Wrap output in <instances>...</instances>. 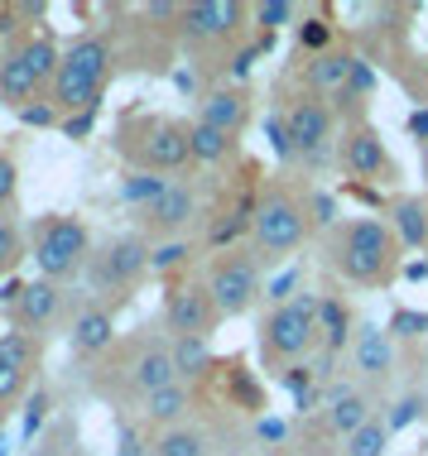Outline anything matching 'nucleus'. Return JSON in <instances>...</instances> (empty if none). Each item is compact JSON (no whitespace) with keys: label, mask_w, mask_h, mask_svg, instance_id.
<instances>
[{"label":"nucleus","mask_w":428,"mask_h":456,"mask_svg":"<svg viewBox=\"0 0 428 456\" xmlns=\"http://www.w3.org/2000/svg\"><path fill=\"white\" fill-rule=\"evenodd\" d=\"M178 385V370H174V337L154 327H140L136 337L116 341V351L106 361H96V375H92V389L102 399H116V403H130L140 409L150 394Z\"/></svg>","instance_id":"obj_1"},{"label":"nucleus","mask_w":428,"mask_h":456,"mask_svg":"<svg viewBox=\"0 0 428 456\" xmlns=\"http://www.w3.org/2000/svg\"><path fill=\"white\" fill-rule=\"evenodd\" d=\"M399 236L390 231V221L381 216H357L337 231L333 240V269L347 283H361V289H375V283H390V274L399 269Z\"/></svg>","instance_id":"obj_2"},{"label":"nucleus","mask_w":428,"mask_h":456,"mask_svg":"<svg viewBox=\"0 0 428 456\" xmlns=\"http://www.w3.org/2000/svg\"><path fill=\"white\" fill-rule=\"evenodd\" d=\"M111 72H116V44L106 39V34H82V39L63 53V63H58L48 102H54L58 110H68V116L96 110L102 106L106 82H111Z\"/></svg>","instance_id":"obj_3"},{"label":"nucleus","mask_w":428,"mask_h":456,"mask_svg":"<svg viewBox=\"0 0 428 456\" xmlns=\"http://www.w3.org/2000/svg\"><path fill=\"white\" fill-rule=\"evenodd\" d=\"M317 298L323 293H299L293 303L270 307L260 317V337L255 341H260L265 370H289L323 346V337H317Z\"/></svg>","instance_id":"obj_4"},{"label":"nucleus","mask_w":428,"mask_h":456,"mask_svg":"<svg viewBox=\"0 0 428 456\" xmlns=\"http://www.w3.org/2000/svg\"><path fill=\"white\" fill-rule=\"evenodd\" d=\"M309 236V207L289 192L284 178H270L260 192V212H255V231H251V250L265 269L279 265L284 255H293Z\"/></svg>","instance_id":"obj_5"},{"label":"nucleus","mask_w":428,"mask_h":456,"mask_svg":"<svg viewBox=\"0 0 428 456\" xmlns=\"http://www.w3.org/2000/svg\"><path fill=\"white\" fill-rule=\"evenodd\" d=\"M58 63H63V53H58V44L48 34H24L0 58V102H10L15 110L39 102V92L54 87Z\"/></svg>","instance_id":"obj_6"},{"label":"nucleus","mask_w":428,"mask_h":456,"mask_svg":"<svg viewBox=\"0 0 428 456\" xmlns=\"http://www.w3.org/2000/svg\"><path fill=\"white\" fill-rule=\"evenodd\" d=\"M120 150L136 159V174H178L193 159L188 150V126L178 120H126L120 126Z\"/></svg>","instance_id":"obj_7"},{"label":"nucleus","mask_w":428,"mask_h":456,"mask_svg":"<svg viewBox=\"0 0 428 456\" xmlns=\"http://www.w3.org/2000/svg\"><path fill=\"white\" fill-rule=\"evenodd\" d=\"M154 245L140 236V231H126V236H111L102 250H92L87 260V289L92 298H106V293H130L136 283L150 274Z\"/></svg>","instance_id":"obj_8"},{"label":"nucleus","mask_w":428,"mask_h":456,"mask_svg":"<svg viewBox=\"0 0 428 456\" xmlns=\"http://www.w3.org/2000/svg\"><path fill=\"white\" fill-rule=\"evenodd\" d=\"M87 260H92V236L78 216H48L34 236V269L39 279L48 283H63V279H78L87 274Z\"/></svg>","instance_id":"obj_9"},{"label":"nucleus","mask_w":428,"mask_h":456,"mask_svg":"<svg viewBox=\"0 0 428 456\" xmlns=\"http://www.w3.org/2000/svg\"><path fill=\"white\" fill-rule=\"evenodd\" d=\"M284 120H289V140H293V159L299 164L317 168L337 154V116L327 106V96L303 92L299 102H289Z\"/></svg>","instance_id":"obj_10"},{"label":"nucleus","mask_w":428,"mask_h":456,"mask_svg":"<svg viewBox=\"0 0 428 456\" xmlns=\"http://www.w3.org/2000/svg\"><path fill=\"white\" fill-rule=\"evenodd\" d=\"M207 293H212V303L222 317L251 313V303L260 298V260H255L251 245L217 255L212 269H207Z\"/></svg>","instance_id":"obj_11"},{"label":"nucleus","mask_w":428,"mask_h":456,"mask_svg":"<svg viewBox=\"0 0 428 456\" xmlns=\"http://www.w3.org/2000/svg\"><path fill=\"white\" fill-rule=\"evenodd\" d=\"M246 20L251 5H241V0H193L178 15V44L193 48V53H207V48L236 39Z\"/></svg>","instance_id":"obj_12"},{"label":"nucleus","mask_w":428,"mask_h":456,"mask_svg":"<svg viewBox=\"0 0 428 456\" xmlns=\"http://www.w3.org/2000/svg\"><path fill=\"white\" fill-rule=\"evenodd\" d=\"M193 221H198V183L174 178L164 188V197L136 216V231L150 245H169V240H183V231H188Z\"/></svg>","instance_id":"obj_13"},{"label":"nucleus","mask_w":428,"mask_h":456,"mask_svg":"<svg viewBox=\"0 0 428 456\" xmlns=\"http://www.w3.org/2000/svg\"><path fill=\"white\" fill-rule=\"evenodd\" d=\"M222 322L207 283H174L164 298V331L169 337H212V327Z\"/></svg>","instance_id":"obj_14"},{"label":"nucleus","mask_w":428,"mask_h":456,"mask_svg":"<svg viewBox=\"0 0 428 456\" xmlns=\"http://www.w3.org/2000/svg\"><path fill=\"white\" fill-rule=\"evenodd\" d=\"M337 159H342V168H347L351 178H361V183H390V178H395V159H390L381 130H375L371 120H366V126L342 130Z\"/></svg>","instance_id":"obj_15"},{"label":"nucleus","mask_w":428,"mask_h":456,"mask_svg":"<svg viewBox=\"0 0 428 456\" xmlns=\"http://www.w3.org/2000/svg\"><path fill=\"white\" fill-rule=\"evenodd\" d=\"M116 317L111 307L102 303H82L78 313L68 317V346L78 361H106V355L116 351Z\"/></svg>","instance_id":"obj_16"},{"label":"nucleus","mask_w":428,"mask_h":456,"mask_svg":"<svg viewBox=\"0 0 428 456\" xmlns=\"http://www.w3.org/2000/svg\"><path fill=\"white\" fill-rule=\"evenodd\" d=\"M351 361H357V375L366 389L390 385V375H395V337H390V327L361 322L357 341H351Z\"/></svg>","instance_id":"obj_17"},{"label":"nucleus","mask_w":428,"mask_h":456,"mask_svg":"<svg viewBox=\"0 0 428 456\" xmlns=\"http://www.w3.org/2000/svg\"><path fill=\"white\" fill-rule=\"evenodd\" d=\"M63 307H68V298H63V289H58V283L34 279V283H24L20 303L10 307V322H15L20 331H29V337H44L48 327H58Z\"/></svg>","instance_id":"obj_18"},{"label":"nucleus","mask_w":428,"mask_h":456,"mask_svg":"<svg viewBox=\"0 0 428 456\" xmlns=\"http://www.w3.org/2000/svg\"><path fill=\"white\" fill-rule=\"evenodd\" d=\"M375 409H381V403H375V394L366 385H337L327 394V433L347 442L351 433H361L371 418H381Z\"/></svg>","instance_id":"obj_19"},{"label":"nucleus","mask_w":428,"mask_h":456,"mask_svg":"<svg viewBox=\"0 0 428 456\" xmlns=\"http://www.w3.org/2000/svg\"><path fill=\"white\" fill-rule=\"evenodd\" d=\"M198 120L202 126H217L226 134H241L251 120V96L246 87H236V82H222V87H207L198 96Z\"/></svg>","instance_id":"obj_20"},{"label":"nucleus","mask_w":428,"mask_h":456,"mask_svg":"<svg viewBox=\"0 0 428 456\" xmlns=\"http://www.w3.org/2000/svg\"><path fill=\"white\" fill-rule=\"evenodd\" d=\"M188 413H193V389L188 385H169V389H159L150 394V399L136 409V418L144 428H154V433H169V428H183L188 423Z\"/></svg>","instance_id":"obj_21"},{"label":"nucleus","mask_w":428,"mask_h":456,"mask_svg":"<svg viewBox=\"0 0 428 456\" xmlns=\"http://www.w3.org/2000/svg\"><path fill=\"white\" fill-rule=\"evenodd\" d=\"M351 63H357V53H347V48H333V53L309 58V68H303V92H313V96L342 92L347 77H351Z\"/></svg>","instance_id":"obj_22"},{"label":"nucleus","mask_w":428,"mask_h":456,"mask_svg":"<svg viewBox=\"0 0 428 456\" xmlns=\"http://www.w3.org/2000/svg\"><path fill=\"white\" fill-rule=\"evenodd\" d=\"M385 221H390V231L399 236L405 250H424L428 245V202L424 197H395V202L385 207Z\"/></svg>","instance_id":"obj_23"},{"label":"nucleus","mask_w":428,"mask_h":456,"mask_svg":"<svg viewBox=\"0 0 428 456\" xmlns=\"http://www.w3.org/2000/svg\"><path fill=\"white\" fill-rule=\"evenodd\" d=\"M317 337H323V351L342 355L357 341V322H351V307L337 298V293H323L317 298Z\"/></svg>","instance_id":"obj_24"},{"label":"nucleus","mask_w":428,"mask_h":456,"mask_svg":"<svg viewBox=\"0 0 428 456\" xmlns=\"http://www.w3.org/2000/svg\"><path fill=\"white\" fill-rule=\"evenodd\" d=\"M188 150H193V164H226L236 154V134L202 126V120H188Z\"/></svg>","instance_id":"obj_25"},{"label":"nucleus","mask_w":428,"mask_h":456,"mask_svg":"<svg viewBox=\"0 0 428 456\" xmlns=\"http://www.w3.org/2000/svg\"><path fill=\"white\" fill-rule=\"evenodd\" d=\"M174 370H178V385H198V379L212 375V351H207L202 337H174Z\"/></svg>","instance_id":"obj_26"},{"label":"nucleus","mask_w":428,"mask_h":456,"mask_svg":"<svg viewBox=\"0 0 428 456\" xmlns=\"http://www.w3.org/2000/svg\"><path fill=\"white\" fill-rule=\"evenodd\" d=\"M154 456H212V437L193 423L169 428V433L154 437Z\"/></svg>","instance_id":"obj_27"},{"label":"nucleus","mask_w":428,"mask_h":456,"mask_svg":"<svg viewBox=\"0 0 428 456\" xmlns=\"http://www.w3.org/2000/svg\"><path fill=\"white\" fill-rule=\"evenodd\" d=\"M0 361L24 370V375H29V370H39V337H29V331H20V327L0 331Z\"/></svg>","instance_id":"obj_28"},{"label":"nucleus","mask_w":428,"mask_h":456,"mask_svg":"<svg viewBox=\"0 0 428 456\" xmlns=\"http://www.w3.org/2000/svg\"><path fill=\"white\" fill-rule=\"evenodd\" d=\"M390 428H385V413L371 418V423L361 428V433H351L347 442H342V456H385L390 452Z\"/></svg>","instance_id":"obj_29"},{"label":"nucleus","mask_w":428,"mask_h":456,"mask_svg":"<svg viewBox=\"0 0 428 456\" xmlns=\"http://www.w3.org/2000/svg\"><path fill=\"white\" fill-rule=\"evenodd\" d=\"M293 39H299V53H333V24H327V15H303L299 24H293Z\"/></svg>","instance_id":"obj_30"},{"label":"nucleus","mask_w":428,"mask_h":456,"mask_svg":"<svg viewBox=\"0 0 428 456\" xmlns=\"http://www.w3.org/2000/svg\"><path fill=\"white\" fill-rule=\"evenodd\" d=\"M174 178H159V174H130L126 183H120V197H126L130 207H136V212H144V207H154L159 197H164V188Z\"/></svg>","instance_id":"obj_31"},{"label":"nucleus","mask_w":428,"mask_h":456,"mask_svg":"<svg viewBox=\"0 0 428 456\" xmlns=\"http://www.w3.org/2000/svg\"><path fill=\"white\" fill-rule=\"evenodd\" d=\"M48 409H54V399H48V389H34L29 399H24L20 442H34V437H44V428H48Z\"/></svg>","instance_id":"obj_32"},{"label":"nucleus","mask_w":428,"mask_h":456,"mask_svg":"<svg viewBox=\"0 0 428 456\" xmlns=\"http://www.w3.org/2000/svg\"><path fill=\"white\" fill-rule=\"evenodd\" d=\"M424 409H428V399H424L419 389L399 394V399L385 409V428H390V433H405L409 423H419V418H424Z\"/></svg>","instance_id":"obj_33"},{"label":"nucleus","mask_w":428,"mask_h":456,"mask_svg":"<svg viewBox=\"0 0 428 456\" xmlns=\"http://www.w3.org/2000/svg\"><path fill=\"white\" fill-rule=\"evenodd\" d=\"M251 20L260 24V34H275L284 24H299V5L293 0H265V5H251Z\"/></svg>","instance_id":"obj_34"},{"label":"nucleus","mask_w":428,"mask_h":456,"mask_svg":"<svg viewBox=\"0 0 428 456\" xmlns=\"http://www.w3.org/2000/svg\"><path fill=\"white\" fill-rule=\"evenodd\" d=\"M193 260V240H169V245H154V260H150V274H174Z\"/></svg>","instance_id":"obj_35"},{"label":"nucleus","mask_w":428,"mask_h":456,"mask_svg":"<svg viewBox=\"0 0 428 456\" xmlns=\"http://www.w3.org/2000/svg\"><path fill=\"white\" fill-rule=\"evenodd\" d=\"M226 385H231V399H236L241 409H265V394H260V385L251 379V370L231 365V370H226Z\"/></svg>","instance_id":"obj_36"},{"label":"nucleus","mask_w":428,"mask_h":456,"mask_svg":"<svg viewBox=\"0 0 428 456\" xmlns=\"http://www.w3.org/2000/svg\"><path fill=\"white\" fill-rule=\"evenodd\" d=\"M279 385H284V389L293 394V403H299V399H309L313 389H323V385H317V375H313V365H309V361H299V365L279 370Z\"/></svg>","instance_id":"obj_37"},{"label":"nucleus","mask_w":428,"mask_h":456,"mask_svg":"<svg viewBox=\"0 0 428 456\" xmlns=\"http://www.w3.org/2000/svg\"><path fill=\"white\" fill-rule=\"evenodd\" d=\"M390 337L395 341H414V337H428V313H409V307H399L395 317H390Z\"/></svg>","instance_id":"obj_38"},{"label":"nucleus","mask_w":428,"mask_h":456,"mask_svg":"<svg viewBox=\"0 0 428 456\" xmlns=\"http://www.w3.org/2000/svg\"><path fill=\"white\" fill-rule=\"evenodd\" d=\"M20 255H24V245H20L15 221H10V216H0V274H10V269L20 265Z\"/></svg>","instance_id":"obj_39"},{"label":"nucleus","mask_w":428,"mask_h":456,"mask_svg":"<svg viewBox=\"0 0 428 456\" xmlns=\"http://www.w3.org/2000/svg\"><path fill=\"white\" fill-rule=\"evenodd\" d=\"M265 134H270V150H275V159H279V164H289V159H293L289 120H284V116H270V120H265Z\"/></svg>","instance_id":"obj_40"},{"label":"nucleus","mask_w":428,"mask_h":456,"mask_svg":"<svg viewBox=\"0 0 428 456\" xmlns=\"http://www.w3.org/2000/svg\"><path fill=\"white\" fill-rule=\"evenodd\" d=\"M15 192H20V168H15L10 154H0V212L15 207Z\"/></svg>","instance_id":"obj_41"},{"label":"nucleus","mask_w":428,"mask_h":456,"mask_svg":"<svg viewBox=\"0 0 428 456\" xmlns=\"http://www.w3.org/2000/svg\"><path fill=\"white\" fill-rule=\"evenodd\" d=\"M20 120H24V126H34V130H48V126H58V106L44 96V102L20 106Z\"/></svg>","instance_id":"obj_42"},{"label":"nucleus","mask_w":428,"mask_h":456,"mask_svg":"<svg viewBox=\"0 0 428 456\" xmlns=\"http://www.w3.org/2000/svg\"><path fill=\"white\" fill-rule=\"evenodd\" d=\"M24 379H29L24 370H15V365L0 361V409H10V403H15L20 394H24Z\"/></svg>","instance_id":"obj_43"},{"label":"nucleus","mask_w":428,"mask_h":456,"mask_svg":"<svg viewBox=\"0 0 428 456\" xmlns=\"http://www.w3.org/2000/svg\"><path fill=\"white\" fill-rule=\"evenodd\" d=\"M347 87L357 92V96H371V92H375V68H371V58H361V53H357V63H351Z\"/></svg>","instance_id":"obj_44"},{"label":"nucleus","mask_w":428,"mask_h":456,"mask_svg":"<svg viewBox=\"0 0 428 456\" xmlns=\"http://www.w3.org/2000/svg\"><path fill=\"white\" fill-rule=\"evenodd\" d=\"M255 437H260V442H265V447H270V452H275V447H279V442H284V437H289V423H284V418H270V413H265V418H260V423H255Z\"/></svg>","instance_id":"obj_45"},{"label":"nucleus","mask_w":428,"mask_h":456,"mask_svg":"<svg viewBox=\"0 0 428 456\" xmlns=\"http://www.w3.org/2000/svg\"><path fill=\"white\" fill-rule=\"evenodd\" d=\"M68 134V140H87V134L96 130V110H78V116H63V126H58Z\"/></svg>","instance_id":"obj_46"},{"label":"nucleus","mask_w":428,"mask_h":456,"mask_svg":"<svg viewBox=\"0 0 428 456\" xmlns=\"http://www.w3.org/2000/svg\"><path fill=\"white\" fill-rule=\"evenodd\" d=\"M313 226H337V197L313 192Z\"/></svg>","instance_id":"obj_47"},{"label":"nucleus","mask_w":428,"mask_h":456,"mask_svg":"<svg viewBox=\"0 0 428 456\" xmlns=\"http://www.w3.org/2000/svg\"><path fill=\"white\" fill-rule=\"evenodd\" d=\"M68 437H72V428H54V433L39 442V452H34V456H68V447H63Z\"/></svg>","instance_id":"obj_48"},{"label":"nucleus","mask_w":428,"mask_h":456,"mask_svg":"<svg viewBox=\"0 0 428 456\" xmlns=\"http://www.w3.org/2000/svg\"><path fill=\"white\" fill-rule=\"evenodd\" d=\"M116 456H144V442H140L136 428H120V447H116Z\"/></svg>","instance_id":"obj_49"},{"label":"nucleus","mask_w":428,"mask_h":456,"mask_svg":"<svg viewBox=\"0 0 428 456\" xmlns=\"http://www.w3.org/2000/svg\"><path fill=\"white\" fill-rule=\"evenodd\" d=\"M20 24H24V20H20V10H15V5H0V34H5V39H15ZM15 44H20V39H15Z\"/></svg>","instance_id":"obj_50"},{"label":"nucleus","mask_w":428,"mask_h":456,"mask_svg":"<svg viewBox=\"0 0 428 456\" xmlns=\"http://www.w3.org/2000/svg\"><path fill=\"white\" fill-rule=\"evenodd\" d=\"M409 134H414L419 144H428V102H424V106L409 116Z\"/></svg>","instance_id":"obj_51"},{"label":"nucleus","mask_w":428,"mask_h":456,"mask_svg":"<svg viewBox=\"0 0 428 456\" xmlns=\"http://www.w3.org/2000/svg\"><path fill=\"white\" fill-rule=\"evenodd\" d=\"M174 87H178L183 96H193V92H198V72H188V68H178V72H174Z\"/></svg>","instance_id":"obj_52"},{"label":"nucleus","mask_w":428,"mask_h":456,"mask_svg":"<svg viewBox=\"0 0 428 456\" xmlns=\"http://www.w3.org/2000/svg\"><path fill=\"white\" fill-rule=\"evenodd\" d=\"M20 293H24V283H20V279H5V283H0V303H5V307H15V303H20Z\"/></svg>","instance_id":"obj_53"},{"label":"nucleus","mask_w":428,"mask_h":456,"mask_svg":"<svg viewBox=\"0 0 428 456\" xmlns=\"http://www.w3.org/2000/svg\"><path fill=\"white\" fill-rule=\"evenodd\" d=\"M405 274H409L414 283H419V279H428V260H409V265H405Z\"/></svg>","instance_id":"obj_54"},{"label":"nucleus","mask_w":428,"mask_h":456,"mask_svg":"<svg viewBox=\"0 0 428 456\" xmlns=\"http://www.w3.org/2000/svg\"><path fill=\"white\" fill-rule=\"evenodd\" d=\"M424 178H428V144H424Z\"/></svg>","instance_id":"obj_55"},{"label":"nucleus","mask_w":428,"mask_h":456,"mask_svg":"<svg viewBox=\"0 0 428 456\" xmlns=\"http://www.w3.org/2000/svg\"><path fill=\"white\" fill-rule=\"evenodd\" d=\"M68 456H87V452H82V447H68Z\"/></svg>","instance_id":"obj_56"},{"label":"nucleus","mask_w":428,"mask_h":456,"mask_svg":"<svg viewBox=\"0 0 428 456\" xmlns=\"http://www.w3.org/2000/svg\"><path fill=\"white\" fill-rule=\"evenodd\" d=\"M265 456H279V452H265Z\"/></svg>","instance_id":"obj_57"}]
</instances>
